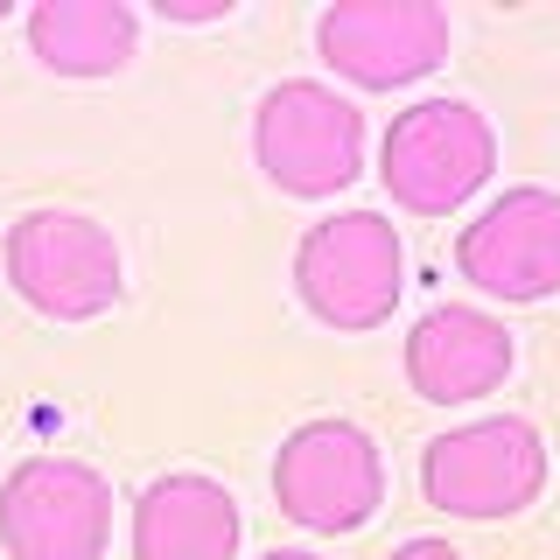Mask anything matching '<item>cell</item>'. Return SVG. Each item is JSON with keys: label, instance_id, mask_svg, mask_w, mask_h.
<instances>
[{"label": "cell", "instance_id": "cell-4", "mask_svg": "<svg viewBox=\"0 0 560 560\" xmlns=\"http://www.w3.org/2000/svg\"><path fill=\"white\" fill-rule=\"evenodd\" d=\"M8 288L49 323H98L127 294V259L84 210H22L0 245Z\"/></svg>", "mask_w": 560, "mask_h": 560}, {"label": "cell", "instance_id": "cell-14", "mask_svg": "<svg viewBox=\"0 0 560 560\" xmlns=\"http://www.w3.org/2000/svg\"><path fill=\"white\" fill-rule=\"evenodd\" d=\"M385 560H463V553H455L448 539H407V547H393Z\"/></svg>", "mask_w": 560, "mask_h": 560}, {"label": "cell", "instance_id": "cell-8", "mask_svg": "<svg viewBox=\"0 0 560 560\" xmlns=\"http://www.w3.org/2000/svg\"><path fill=\"white\" fill-rule=\"evenodd\" d=\"M448 14L434 0H337L315 14V57L358 92H407L448 63Z\"/></svg>", "mask_w": 560, "mask_h": 560}, {"label": "cell", "instance_id": "cell-1", "mask_svg": "<svg viewBox=\"0 0 560 560\" xmlns=\"http://www.w3.org/2000/svg\"><path fill=\"white\" fill-rule=\"evenodd\" d=\"M407 288V245L385 210H329L294 245V294L323 329L372 337L393 323Z\"/></svg>", "mask_w": 560, "mask_h": 560}, {"label": "cell", "instance_id": "cell-11", "mask_svg": "<svg viewBox=\"0 0 560 560\" xmlns=\"http://www.w3.org/2000/svg\"><path fill=\"white\" fill-rule=\"evenodd\" d=\"M238 498L218 477L168 469L133 498V560H232L238 553Z\"/></svg>", "mask_w": 560, "mask_h": 560}, {"label": "cell", "instance_id": "cell-6", "mask_svg": "<svg viewBox=\"0 0 560 560\" xmlns=\"http://www.w3.org/2000/svg\"><path fill=\"white\" fill-rule=\"evenodd\" d=\"M273 504L302 533H364L385 504V455L358 420H302L273 455Z\"/></svg>", "mask_w": 560, "mask_h": 560}, {"label": "cell", "instance_id": "cell-7", "mask_svg": "<svg viewBox=\"0 0 560 560\" xmlns=\"http://www.w3.org/2000/svg\"><path fill=\"white\" fill-rule=\"evenodd\" d=\"M113 483L78 455H28L0 483V553L8 560H105Z\"/></svg>", "mask_w": 560, "mask_h": 560}, {"label": "cell", "instance_id": "cell-13", "mask_svg": "<svg viewBox=\"0 0 560 560\" xmlns=\"http://www.w3.org/2000/svg\"><path fill=\"white\" fill-rule=\"evenodd\" d=\"M162 22H183V28H203V22H232V0H154Z\"/></svg>", "mask_w": 560, "mask_h": 560}, {"label": "cell", "instance_id": "cell-2", "mask_svg": "<svg viewBox=\"0 0 560 560\" xmlns=\"http://www.w3.org/2000/svg\"><path fill=\"white\" fill-rule=\"evenodd\" d=\"M420 490L442 518L504 525L547 498V434L525 413H483L469 428H448L420 455Z\"/></svg>", "mask_w": 560, "mask_h": 560}, {"label": "cell", "instance_id": "cell-12", "mask_svg": "<svg viewBox=\"0 0 560 560\" xmlns=\"http://www.w3.org/2000/svg\"><path fill=\"white\" fill-rule=\"evenodd\" d=\"M28 57L49 78H119L140 57V14L127 0H35Z\"/></svg>", "mask_w": 560, "mask_h": 560}, {"label": "cell", "instance_id": "cell-15", "mask_svg": "<svg viewBox=\"0 0 560 560\" xmlns=\"http://www.w3.org/2000/svg\"><path fill=\"white\" fill-rule=\"evenodd\" d=\"M259 560H323V553H308V547H273V553H259Z\"/></svg>", "mask_w": 560, "mask_h": 560}, {"label": "cell", "instance_id": "cell-9", "mask_svg": "<svg viewBox=\"0 0 560 560\" xmlns=\"http://www.w3.org/2000/svg\"><path fill=\"white\" fill-rule=\"evenodd\" d=\"M455 273L504 308H533L560 294V189L518 183L490 197L455 238Z\"/></svg>", "mask_w": 560, "mask_h": 560}, {"label": "cell", "instance_id": "cell-16", "mask_svg": "<svg viewBox=\"0 0 560 560\" xmlns=\"http://www.w3.org/2000/svg\"><path fill=\"white\" fill-rule=\"evenodd\" d=\"M8 14H14V0H0V22H8Z\"/></svg>", "mask_w": 560, "mask_h": 560}, {"label": "cell", "instance_id": "cell-10", "mask_svg": "<svg viewBox=\"0 0 560 560\" xmlns=\"http://www.w3.org/2000/svg\"><path fill=\"white\" fill-rule=\"evenodd\" d=\"M512 364H518V343L490 308L442 302L407 329V385L428 407H469V399L498 393L512 378Z\"/></svg>", "mask_w": 560, "mask_h": 560}, {"label": "cell", "instance_id": "cell-5", "mask_svg": "<svg viewBox=\"0 0 560 560\" xmlns=\"http://www.w3.org/2000/svg\"><path fill=\"white\" fill-rule=\"evenodd\" d=\"M498 168V133L469 98H420L378 140V183L407 218H455Z\"/></svg>", "mask_w": 560, "mask_h": 560}, {"label": "cell", "instance_id": "cell-3", "mask_svg": "<svg viewBox=\"0 0 560 560\" xmlns=\"http://www.w3.org/2000/svg\"><path fill=\"white\" fill-rule=\"evenodd\" d=\"M253 162L294 203H329L364 175V113L337 84L288 78L253 113Z\"/></svg>", "mask_w": 560, "mask_h": 560}]
</instances>
